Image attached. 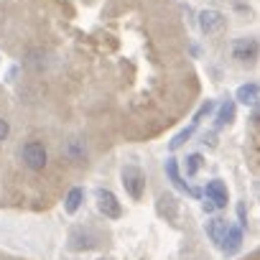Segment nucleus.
<instances>
[{
  "instance_id": "423d86ee",
  "label": "nucleus",
  "mask_w": 260,
  "mask_h": 260,
  "mask_svg": "<svg viewBox=\"0 0 260 260\" xmlns=\"http://www.w3.org/2000/svg\"><path fill=\"white\" fill-rule=\"evenodd\" d=\"M232 56L237 61H252L257 56V41L255 39H237L232 44Z\"/></svg>"
},
{
  "instance_id": "aec40b11",
  "label": "nucleus",
  "mask_w": 260,
  "mask_h": 260,
  "mask_svg": "<svg viewBox=\"0 0 260 260\" xmlns=\"http://www.w3.org/2000/svg\"><path fill=\"white\" fill-rule=\"evenodd\" d=\"M8 133H11V125H8V120H6V117H0V143H3V141L8 138Z\"/></svg>"
},
{
  "instance_id": "f8f14e48",
  "label": "nucleus",
  "mask_w": 260,
  "mask_h": 260,
  "mask_svg": "<svg viewBox=\"0 0 260 260\" xmlns=\"http://www.w3.org/2000/svg\"><path fill=\"white\" fill-rule=\"evenodd\" d=\"M166 174L171 176V181H174V186H179V189H184V191H189V194H199L197 189H191V186H186V181L181 179V174H179V164L174 161V158H169L166 161Z\"/></svg>"
},
{
  "instance_id": "f3484780",
  "label": "nucleus",
  "mask_w": 260,
  "mask_h": 260,
  "mask_svg": "<svg viewBox=\"0 0 260 260\" xmlns=\"http://www.w3.org/2000/svg\"><path fill=\"white\" fill-rule=\"evenodd\" d=\"M84 153H87V148H84L82 141H69V146H67V156L69 158H84Z\"/></svg>"
},
{
  "instance_id": "7ed1b4c3",
  "label": "nucleus",
  "mask_w": 260,
  "mask_h": 260,
  "mask_svg": "<svg viewBox=\"0 0 260 260\" xmlns=\"http://www.w3.org/2000/svg\"><path fill=\"white\" fill-rule=\"evenodd\" d=\"M51 59H49V51L44 46H31L26 54H23V67L31 72V74H44L49 69Z\"/></svg>"
},
{
  "instance_id": "dca6fc26",
  "label": "nucleus",
  "mask_w": 260,
  "mask_h": 260,
  "mask_svg": "<svg viewBox=\"0 0 260 260\" xmlns=\"http://www.w3.org/2000/svg\"><path fill=\"white\" fill-rule=\"evenodd\" d=\"M82 199H84V191H82V189H72V191H69V197H67V212H69V214H74V212L79 209Z\"/></svg>"
},
{
  "instance_id": "20e7f679",
  "label": "nucleus",
  "mask_w": 260,
  "mask_h": 260,
  "mask_svg": "<svg viewBox=\"0 0 260 260\" xmlns=\"http://www.w3.org/2000/svg\"><path fill=\"white\" fill-rule=\"evenodd\" d=\"M224 13L222 11H217V8H207V11H202L199 13V28H202V34H207V36H214V34H219L222 28H224Z\"/></svg>"
},
{
  "instance_id": "6ab92c4d",
  "label": "nucleus",
  "mask_w": 260,
  "mask_h": 260,
  "mask_svg": "<svg viewBox=\"0 0 260 260\" xmlns=\"http://www.w3.org/2000/svg\"><path fill=\"white\" fill-rule=\"evenodd\" d=\"M212 110H214V102H212V100H207V102H204V105L197 110V115H194V120H191V122H197V125H199V120H202L204 115H209Z\"/></svg>"
},
{
  "instance_id": "f03ea898",
  "label": "nucleus",
  "mask_w": 260,
  "mask_h": 260,
  "mask_svg": "<svg viewBox=\"0 0 260 260\" xmlns=\"http://www.w3.org/2000/svg\"><path fill=\"white\" fill-rule=\"evenodd\" d=\"M21 156H23V164H26L31 171H44V169H46L49 156H46L44 143H39V141H28V143L21 148Z\"/></svg>"
},
{
  "instance_id": "2eb2a0df",
  "label": "nucleus",
  "mask_w": 260,
  "mask_h": 260,
  "mask_svg": "<svg viewBox=\"0 0 260 260\" xmlns=\"http://www.w3.org/2000/svg\"><path fill=\"white\" fill-rule=\"evenodd\" d=\"M194 130H197V122H191L186 130H181V133H179V136L171 141V146H169V148H171V151H179V148H181V146H184V143H186L191 136H194Z\"/></svg>"
},
{
  "instance_id": "9d476101",
  "label": "nucleus",
  "mask_w": 260,
  "mask_h": 260,
  "mask_svg": "<svg viewBox=\"0 0 260 260\" xmlns=\"http://www.w3.org/2000/svg\"><path fill=\"white\" fill-rule=\"evenodd\" d=\"M237 100L242 105H250V107H257V100H260V87L257 82H247L237 89Z\"/></svg>"
},
{
  "instance_id": "1a4fd4ad",
  "label": "nucleus",
  "mask_w": 260,
  "mask_h": 260,
  "mask_svg": "<svg viewBox=\"0 0 260 260\" xmlns=\"http://www.w3.org/2000/svg\"><path fill=\"white\" fill-rule=\"evenodd\" d=\"M69 242H72V250H92L97 245V235H92L89 230H82L79 227V230L72 232Z\"/></svg>"
},
{
  "instance_id": "f257e3e1",
  "label": "nucleus",
  "mask_w": 260,
  "mask_h": 260,
  "mask_svg": "<svg viewBox=\"0 0 260 260\" xmlns=\"http://www.w3.org/2000/svg\"><path fill=\"white\" fill-rule=\"evenodd\" d=\"M122 186H125V191L133 197V199H141V197H143L146 176H143V171H141L136 164H127V166L122 169Z\"/></svg>"
},
{
  "instance_id": "ddd939ff",
  "label": "nucleus",
  "mask_w": 260,
  "mask_h": 260,
  "mask_svg": "<svg viewBox=\"0 0 260 260\" xmlns=\"http://www.w3.org/2000/svg\"><path fill=\"white\" fill-rule=\"evenodd\" d=\"M227 227H230V224H227V219L214 217V219L209 222V227H207V230H209V237H212L217 245H222V240H224V235H227Z\"/></svg>"
},
{
  "instance_id": "0eeeda50",
  "label": "nucleus",
  "mask_w": 260,
  "mask_h": 260,
  "mask_svg": "<svg viewBox=\"0 0 260 260\" xmlns=\"http://www.w3.org/2000/svg\"><path fill=\"white\" fill-rule=\"evenodd\" d=\"M204 194H207V199L217 207V209H222V207H227V186L219 181V179H214V181H207V189H204Z\"/></svg>"
},
{
  "instance_id": "412c9836",
  "label": "nucleus",
  "mask_w": 260,
  "mask_h": 260,
  "mask_svg": "<svg viewBox=\"0 0 260 260\" xmlns=\"http://www.w3.org/2000/svg\"><path fill=\"white\" fill-rule=\"evenodd\" d=\"M237 217H240V227H245L247 224V219H245V204L237 207Z\"/></svg>"
},
{
  "instance_id": "4468645a",
  "label": "nucleus",
  "mask_w": 260,
  "mask_h": 260,
  "mask_svg": "<svg viewBox=\"0 0 260 260\" xmlns=\"http://www.w3.org/2000/svg\"><path fill=\"white\" fill-rule=\"evenodd\" d=\"M232 120H235V102H224V105L219 107V115H217V127L230 125Z\"/></svg>"
},
{
  "instance_id": "6e6552de",
  "label": "nucleus",
  "mask_w": 260,
  "mask_h": 260,
  "mask_svg": "<svg viewBox=\"0 0 260 260\" xmlns=\"http://www.w3.org/2000/svg\"><path fill=\"white\" fill-rule=\"evenodd\" d=\"M240 245H242V227L240 224H230L227 227V235H224V240H222V250L227 252V255H235L237 250H240Z\"/></svg>"
},
{
  "instance_id": "4be33fe9",
  "label": "nucleus",
  "mask_w": 260,
  "mask_h": 260,
  "mask_svg": "<svg viewBox=\"0 0 260 260\" xmlns=\"http://www.w3.org/2000/svg\"><path fill=\"white\" fill-rule=\"evenodd\" d=\"M214 209H217V207H214V204L207 199V202H204V212H214Z\"/></svg>"
},
{
  "instance_id": "a211bd4d",
  "label": "nucleus",
  "mask_w": 260,
  "mask_h": 260,
  "mask_svg": "<svg viewBox=\"0 0 260 260\" xmlns=\"http://www.w3.org/2000/svg\"><path fill=\"white\" fill-rule=\"evenodd\" d=\"M202 156L199 153H191L189 158H186V176H197L199 174V169H202Z\"/></svg>"
},
{
  "instance_id": "39448f33",
  "label": "nucleus",
  "mask_w": 260,
  "mask_h": 260,
  "mask_svg": "<svg viewBox=\"0 0 260 260\" xmlns=\"http://www.w3.org/2000/svg\"><path fill=\"white\" fill-rule=\"evenodd\" d=\"M94 197H97V209H100L105 217L117 219V217L122 214V207H120L117 197H115L110 189H97V191H94Z\"/></svg>"
},
{
  "instance_id": "9b49d317",
  "label": "nucleus",
  "mask_w": 260,
  "mask_h": 260,
  "mask_svg": "<svg viewBox=\"0 0 260 260\" xmlns=\"http://www.w3.org/2000/svg\"><path fill=\"white\" fill-rule=\"evenodd\" d=\"M158 212L166 214L169 219H176V214H179V202H176V197H174V194H161V197H158Z\"/></svg>"
}]
</instances>
